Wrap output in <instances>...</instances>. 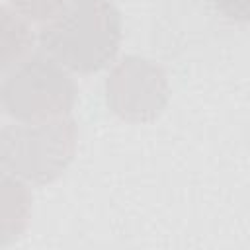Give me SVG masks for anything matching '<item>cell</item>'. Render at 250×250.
Segmentation results:
<instances>
[{"instance_id": "277c9868", "label": "cell", "mask_w": 250, "mask_h": 250, "mask_svg": "<svg viewBox=\"0 0 250 250\" xmlns=\"http://www.w3.org/2000/svg\"><path fill=\"white\" fill-rule=\"evenodd\" d=\"M168 100V76L150 59L125 55L105 78V104L123 121L148 123L166 109Z\"/></svg>"}, {"instance_id": "3957f363", "label": "cell", "mask_w": 250, "mask_h": 250, "mask_svg": "<svg viewBox=\"0 0 250 250\" xmlns=\"http://www.w3.org/2000/svg\"><path fill=\"white\" fill-rule=\"evenodd\" d=\"M76 84L51 57L31 55L12 68L2 84V105L16 121H45L70 113Z\"/></svg>"}, {"instance_id": "6da1fadb", "label": "cell", "mask_w": 250, "mask_h": 250, "mask_svg": "<svg viewBox=\"0 0 250 250\" xmlns=\"http://www.w3.org/2000/svg\"><path fill=\"white\" fill-rule=\"evenodd\" d=\"M121 43V16L111 0H76L39 31L41 51L70 72L105 68Z\"/></svg>"}, {"instance_id": "7a4b0ae2", "label": "cell", "mask_w": 250, "mask_h": 250, "mask_svg": "<svg viewBox=\"0 0 250 250\" xmlns=\"http://www.w3.org/2000/svg\"><path fill=\"white\" fill-rule=\"evenodd\" d=\"M76 137V123L68 115L6 125L0 135L2 168L29 184H51L72 162Z\"/></svg>"}, {"instance_id": "8992f818", "label": "cell", "mask_w": 250, "mask_h": 250, "mask_svg": "<svg viewBox=\"0 0 250 250\" xmlns=\"http://www.w3.org/2000/svg\"><path fill=\"white\" fill-rule=\"evenodd\" d=\"M31 45H33V35L29 31L27 20L20 16L14 8L2 6V35H0L2 70H8L10 66H16L23 59H27Z\"/></svg>"}, {"instance_id": "52a82bcc", "label": "cell", "mask_w": 250, "mask_h": 250, "mask_svg": "<svg viewBox=\"0 0 250 250\" xmlns=\"http://www.w3.org/2000/svg\"><path fill=\"white\" fill-rule=\"evenodd\" d=\"M76 0H10V6L27 21H51Z\"/></svg>"}, {"instance_id": "ba28073f", "label": "cell", "mask_w": 250, "mask_h": 250, "mask_svg": "<svg viewBox=\"0 0 250 250\" xmlns=\"http://www.w3.org/2000/svg\"><path fill=\"white\" fill-rule=\"evenodd\" d=\"M217 12L230 21L250 23V0H213Z\"/></svg>"}, {"instance_id": "5b68a950", "label": "cell", "mask_w": 250, "mask_h": 250, "mask_svg": "<svg viewBox=\"0 0 250 250\" xmlns=\"http://www.w3.org/2000/svg\"><path fill=\"white\" fill-rule=\"evenodd\" d=\"M0 244L8 246L12 240H18L29 219L31 193L25 180L4 172L0 180Z\"/></svg>"}]
</instances>
